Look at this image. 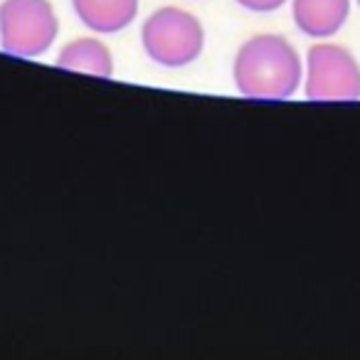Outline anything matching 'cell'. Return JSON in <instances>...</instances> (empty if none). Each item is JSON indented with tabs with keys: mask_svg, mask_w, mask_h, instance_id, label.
Listing matches in <instances>:
<instances>
[{
	"mask_svg": "<svg viewBox=\"0 0 360 360\" xmlns=\"http://www.w3.org/2000/svg\"><path fill=\"white\" fill-rule=\"evenodd\" d=\"M57 67L67 72H84V75L94 77H114V60L111 52L106 50L104 42L94 40V37H79L72 40L65 50L57 55Z\"/></svg>",
	"mask_w": 360,
	"mask_h": 360,
	"instance_id": "7",
	"label": "cell"
},
{
	"mask_svg": "<svg viewBox=\"0 0 360 360\" xmlns=\"http://www.w3.org/2000/svg\"><path fill=\"white\" fill-rule=\"evenodd\" d=\"M358 6H360V0H358Z\"/></svg>",
	"mask_w": 360,
	"mask_h": 360,
	"instance_id": "9",
	"label": "cell"
},
{
	"mask_svg": "<svg viewBox=\"0 0 360 360\" xmlns=\"http://www.w3.org/2000/svg\"><path fill=\"white\" fill-rule=\"evenodd\" d=\"M75 13L89 30L111 35L134 22L139 0H72Z\"/></svg>",
	"mask_w": 360,
	"mask_h": 360,
	"instance_id": "6",
	"label": "cell"
},
{
	"mask_svg": "<svg viewBox=\"0 0 360 360\" xmlns=\"http://www.w3.org/2000/svg\"><path fill=\"white\" fill-rule=\"evenodd\" d=\"M237 91L250 99H289L301 84V57L279 35H257L235 57Z\"/></svg>",
	"mask_w": 360,
	"mask_h": 360,
	"instance_id": "1",
	"label": "cell"
},
{
	"mask_svg": "<svg viewBox=\"0 0 360 360\" xmlns=\"http://www.w3.org/2000/svg\"><path fill=\"white\" fill-rule=\"evenodd\" d=\"M237 3L252 13H271V11H276V8L284 6L286 0H237Z\"/></svg>",
	"mask_w": 360,
	"mask_h": 360,
	"instance_id": "8",
	"label": "cell"
},
{
	"mask_svg": "<svg viewBox=\"0 0 360 360\" xmlns=\"http://www.w3.org/2000/svg\"><path fill=\"white\" fill-rule=\"evenodd\" d=\"M294 22L309 37H330L345 25L350 0H294Z\"/></svg>",
	"mask_w": 360,
	"mask_h": 360,
	"instance_id": "5",
	"label": "cell"
},
{
	"mask_svg": "<svg viewBox=\"0 0 360 360\" xmlns=\"http://www.w3.org/2000/svg\"><path fill=\"white\" fill-rule=\"evenodd\" d=\"M143 50L155 65L178 70L200 57L205 47V30L193 13L180 8H160L143 22Z\"/></svg>",
	"mask_w": 360,
	"mask_h": 360,
	"instance_id": "2",
	"label": "cell"
},
{
	"mask_svg": "<svg viewBox=\"0 0 360 360\" xmlns=\"http://www.w3.org/2000/svg\"><path fill=\"white\" fill-rule=\"evenodd\" d=\"M57 15L47 0L0 3V47L15 57H37L57 37Z\"/></svg>",
	"mask_w": 360,
	"mask_h": 360,
	"instance_id": "3",
	"label": "cell"
},
{
	"mask_svg": "<svg viewBox=\"0 0 360 360\" xmlns=\"http://www.w3.org/2000/svg\"><path fill=\"white\" fill-rule=\"evenodd\" d=\"M306 96L311 101L360 99V65L345 47L316 45L309 50Z\"/></svg>",
	"mask_w": 360,
	"mask_h": 360,
	"instance_id": "4",
	"label": "cell"
}]
</instances>
